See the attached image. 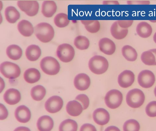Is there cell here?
<instances>
[{"instance_id": "obj_1", "label": "cell", "mask_w": 156, "mask_h": 131, "mask_svg": "<svg viewBox=\"0 0 156 131\" xmlns=\"http://www.w3.org/2000/svg\"><path fill=\"white\" fill-rule=\"evenodd\" d=\"M34 28L35 35L41 42L48 43L53 38L55 35L54 30L49 24L42 22L37 25Z\"/></svg>"}, {"instance_id": "obj_2", "label": "cell", "mask_w": 156, "mask_h": 131, "mask_svg": "<svg viewBox=\"0 0 156 131\" xmlns=\"http://www.w3.org/2000/svg\"><path fill=\"white\" fill-rule=\"evenodd\" d=\"M89 68L91 71L97 75L105 73L109 67L107 59L99 55H95L92 57L88 63Z\"/></svg>"}, {"instance_id": "obj_3", "label": "cell", "mask_w": 156, "mask_h": 131, "mask_svg": "<svg viewBox=\"0 0 156 131\" xmlns=\"http://www.w3.org/2000/svg\"><path fill=\"white\" fill-rule=\"evenodd\" d=\"M40 65L43 72L50 75L57 74L60 69V64L57 60L51 56L42 59L40 62Z\"/></svg>"}, {"instance_id": "obj_4", "label": "cell", "mask_w": 156, "mask_h": 131, "mask_svg": "<svg viewBox=\"0 0 156 131\" xmlns=\"http://www.w3.org/2000/svg\"><path fill=\"white\" fill-rule=\"evenodd\" d=\"M145 96L141 90L135 89L129 91L126 96V102L133 108H137L142 105L145 100Z\"/></svg>"}, {"instance_id": "obj_5", "label": "cell", "mask_w": 156, "mask_h": 131, "mask_svg": "<svg viewBox=\"0 0 156 131\" xmlns=\"http://www.w3.org/2000/svg\"><path fill=\"white\" fill-rule=\"evenodd\" d=\"M56 54L60 60L64 63L71 61L75 56V52L71 45L67 43L61 44L57 48Z\"/></svg>"}, {"instance_id": "obj_6", "label": "cell", "mask_w": 156, "mask_h": 131, "mask_svg": "<svg viewBox=\"0 0 156 131\" xmlns=\"http://www.w3.org/2000/svg\"><path fill=\"white\" fill-rule=\"evenodd\" d=\"M1 72L3 76L9 79H14L19 77L21 73L20 67L16 64L5 62L1 65Z\"/></svg>"}, {"instance_id": "obj_7", "label": "cell", "mask_w": 156, "mask_h": 131, "mask_svg": "<svg viewBox=\"0 0 156 131\" xmlns=\"http://www.w3.org/2000/svg\"><path fill=\"white\" fill-rule=\"evenodd\" d=\"M123 96L122 93L118 90L112 89L108 92L105 97L106 106L112 109L119 107L122 102Z\"/></svg>"}, {"instance_id": "obj_8", "label": "cell", "mask_w": 156, "mask_h": 131, "mask_svg": "<svg viewBox=\"0 0 156 131\" xmlns=\"http://www.w3.org/2000/svg\"><path fill=\"white\" fill-rule=\"evenodd\" d=\"M137 81L141 87L144 88H150L155 83V77L151 71L144 70L139 74Z\"/></svg>"}, {"instance_id": "obj_9", "label": "cell", "mask_w": 156, "mask_h": 131, "mask_svg": "<svg viewBox=\"0 0 156 131\" xmlns=\"http://www.w3.org/2000/svg\"><path fill=\"white\" fill-rule=\"evenodd\" d=\"M63 105L62 99L58 96H53L48 99L45 103V109L50 113H55L60 111Z\"/></svg>"}, {"instance_id": "obj_10", "label": "cell", "mask_w": 156, "mask_h": 131, "mask_svg": "<svg viewBox=\"0 0 156 131\" xmlns=\"http://www.w3.org/2000/svg\"><path fill=\"white\" fill-rule=\"evenodd\" d=\"M135 78V75L131 71L125 70L119 75L118 83L121 87L127 88L133 84Z\"/></svg>"}, {"instance_id": "obj_11", "label": "cell", "mask_w": 156, "mask_h": 131, "mask_svg": "<svg viewBox=\"0 0 156 131\" xmlns=\"http://www.w3.org/2000/svg\"><path fill=\"white\" fill-rule=\"evenodd\" d=\"M98 46L100 51L108 55L113 54L116 50L115 44L113 41L107 38H104L99 42Z\"/></svg>"}, {"instance_id": "obj_12", "label": "cell", "mask_w": 156, "mask_h": 131, "mask_svg": "<svg viewBox=\"0 0 156 131\" xmlns=\"http://www.w3.org/2000/svg\"><path fill=\"white\" fill-rule=\"evenodd\" d=\"M93 118L95 122L100 126L107 124L109 121L110 117L108 112L103 108L96 110L93 114Z\"/></svg>"}, {"instance_id": "obj_13", "label": "cell", "mask_w": 156, "mask_h": 131, "mask_svg": "<svg viewBox=\"0 0 156 131\" xmlns=\"http://www.w3.org/2000/svg\"><path fill=\"white\" fill-rule=\"evenodd\" d=\"M74 84L76 88L79 90H86L90 85V78L84 73L78 74L74 79Z\"/></svg>"}, {"instance_id": "obj_14", "label": "cell", "mask_w": 156, "mask_h": 131, "mask_svg": "<svg viewBox=\"0 0 156 131\" xmlns=\"http://www.w3.org/2000/svg\"><path fill=\"white\" fill-rule=\"evenodd\" d=\"M15 116L20 122L27 123L31 118V112L27 107L22 105L16 108L15 112Z\"/></svg>"}, {"instance_id": "obj_15", "label": "cell", "mask_w": 156, "mask_h": 131, "mask_svg": "<svg viewBox=\"0 0 156 131\" xmlns=\"http://www.w3.org/2000/svg\"><path fill=\"white\" fill-rule=\"evenodd\" d=\"M21 98L20 93L18 90L14 89L7 90L3 96V99L5 102L11 105L19 103Z\"/></svg>"}, {"instance_id": "obj_16", "label": "cell", "mask_w": 156, "mask_h": 131, "mask_svg": "<svg viewBox=\"0 0 156 131\" xmlns=\"http://www.w3.org/2000/svg\"><path fill=\"white\" fill-rule=\"evenodd\" d=\"M111 35L114 38L117 40L124 39L128 33V28L121 27L118 23L117 21L114 22L110 28Z\"/></svg>"}, {"instance_id": "obj_17", "label": "cell", "mask_w": 156, "mask_h": 131, "mask_svg": "<svg viewBox=\"0 0 156 131\" xmlns=\"http://www.w3.org/2000/svg\"><path fill=\"white\" fill-rule=\"evenodd\" d=\"M17 28L21 34L26 37L31 36L34 31V28L31 22L25 20H22L18 23Z\"/></svg>"}, {"instance_id": "obj_18", "label": "cell", "mask_w": 156, "mask_h": 131, "mask_svg": "<svg viewBox=\"0 0 156 131\" xmlns=\"http://www.w3.org/2000/svg\"><path fill=\"white\" fill-rule=\"evenodd\" d=\"M37 126L39 131H49L53 128L54 122L49 116L44 115L38 119Z\"/></svg>"}, {"instance_id": "obj_19", "label": "cell", "mask_w": 156, "mask_h": 131, "mask_svg": "<svg viewBox=\"0 0 156 131\" xmlns=\"http://www.w3.org/2000/svg\"><path fill=\"white\" fill-rule=\"evenodd\" d=\"M136 30L137 35L144 38H148L153 32L151 26L145 21L140 22L137 25Z\"/></svg>"}, {"instance_id": "obj_20", "label": "cell", "mask_w": 156, "mask_h": 131, "mask_svg": "<svg viewBox=\"0 0 156 131\" xmlns=\"http://www.w3.org/2000/svg\"><path fill=\"white\" fill-rule=\"evenodd\" d=\"M57 9V5L55 2L44 1L42 3L41 12L44 17L50 18L56 12Z\"/></svg>"}, {"instance_id": "obj_21", "label": "cell", "mask_w": 156, "mask_h": 131, "mask_svg": "<svg viewBox=\"0 0 156 131\" xmlns=\"http://www.w3.org/2000/svg\"><path fill=\"white\" fill-rule=\"evenodd\" d=\"M67 112L70 115L77 117L82 113L83 108L81 104L75 100L69 102L66 105Z\"/></svg>"}, {"instance_id": "obj_22", "label": "cell", "mask_w": 156, "mask_h": 131, "mask_svg": "<svg viewBox=\"0 0 156 131\" xmlns=\"http://www.w3.org/2000/svg\"><path fill=\"white\" fill-rule=\"evenodd\" d=\"M41 51L37 45H31L28 46L25 51L26 56L29 61H35L40 57Z\"/></svg>"}, {"instance_id": "obj_23", "label": "cell", "mask_w": 156, "mask_h": 131, "mask_svg": "<svg viewBox=\"0 0 156 131\" xmlns=\"http://www.w3.org/2000/svg\"><path fill=\"white\" fill-rule=\"evenodd\" d=\"M41 74L39 71L35 68H30L26 70L24 74L25 81L28 83L33 84L40 79Z\"/></svg>"}, {"instance_id": "obj_24", "label": "cell", "mask_w": 156, "mask_h": 131, "mask_svg": "<svg viewBox=\"0 0 156 131\" xmlns=\"http://www.w3.org/2000/svg\"><path fill=\"white\" fill-rule=\"evenodd\" d=\"M6 20L10 24H14L19 19L20 15L18 11L12 6L6 7L5 12Z\"/></svg>"}, {"instance_id": "obj_25", "label": "cell", "mask_w": 156, "mask_h": 131, "mask_svg": "<svg viewBox=\"0 0 156 131\" xmlns=\"http://www.w3.org/2000/svg\"><path fill=\"white\" fill-rule=\"evenodd\" d=\"M6 53L10 59L13 60H17L20 59L22 55L21 48L16 45H11L7 47Z\"/></svg>"}, {"instance_id": "obj_26", "label": "cell", "mask_w": 156, "mask_h": 131, "mask_svg": "<svg viewBox=\"0 0 156 131\" xmlns=\"http://www.w3.org/2000/svg\"><path fill=\"white\" fill-rule=\"evenodd\" d=\"M122 53L125 58L129 61H135L137 57V53L135 49L129 45L122 47Z\"/></svg>"}, {"instance_id": "obj_27", "label": "cell", "mask_w": 156, "mask_h": 131, "mask_svg": "<svg viewBox=\"0 0 156 131\" xmlns=\"http://www.w3.org/2000/svg\"><path fill=\"white\" fill-rule=\"evenodd\" d=\"M81 23L84 25L87 31L91 33L98 32L100 29V24L98 20H81Z\"/></svg>"}, {"instance_id": "obj_28", "label": "cell", "mask_w": 156, "mask_h": 131, "mask_svg": "<svg viewBox=\"0 0 156 131\" xmlns=\"http://www.w3.org/2000/svg\"><path fill=\"white\" fill-rule=\"evenodd\" d=\"M46 94V90L42 86L37 85L31 90V95L32 99L37 101L42 100Z\"/></svg>"}, {"instance_id": "obj_29", "label": "cell", "mask_w": 156, "mask_h": 131, "mask_svg": "<svg viewBox=\"0 0 156 131\" xmlns=\"http://www.w3.org/2000/svg\"><path fill=\"white\" fill-rule=\"evenodd\" d=\"M90 40L87 37L83 36H77L74 41V44L77 49L81 50H85L90 47Z\"/></svg>"}, {"instance_id": "obj_30", "label": "cell", "mask_w": 156, "mask_h": 131, "mask_svg": "<svg viewBox=\"0 0 156 131\" xmlns=\"http://www.w3.org/2000/svg\"><path fill=\"white\" fill-rule=\"evenodd\" d=\"M69 22L68 15L64 13H58L54 18L55 24L59 28H62L67 27Z\"/></svg>"}, {"instance_id": "obj_31", "label": "cell", "mask_w": 156, "mask_h": 131, "mask_svg": "<svg viewBox=\"0 0 156 131\" xmlns=\"http://www.w3.org/2000/svg\"><path fill=\"white\" fill-rule=\"evenodd\" d=\"M78 125L76 122L71 119L65 120L59 126V130L63 131H77Z\"/></svg>"}, {"instance_id": "obj_32", "label": "cell", "mask_w": 156, "mask_h": 131, "mask_svg": "<svg viewBox=\"0 0 156 131\" xmlns=\"http://www.w3.org/2000/svg\"><path fill=\"white\" fill-rule=\"evenodd\" d=\"M141 59L144 64L147 65L153 66L155 65V56L150 50L143 52L141 55Z\"/></svg>"}, {"instance_id": "obj_33", "label": "cell", "mask_w": 156, "mask_h": 131, "mask_svg": "<svg viewBox=\"0 0 156 131\" xmlns=\"http://www.w3.org/2000/svg\"><path fill=\"white\" fill-rule=\"evenodd\" d=\"M140 128V125L138 122L133 119L129 120L125 122L123 127V130L125 131H138Z\"/></svg>"}, {"instance_id": "obj_34", "label": "cell", "mask_w": 156, "mask_h": 131, "mask_svg": "<svg viewBox=\"0 0 156 131\" xmlns=\"http://www.w3.org/2000/svg\"><path fill=\"white\" fill-rule=\"evenodd\" d=\"M33 2L34 1H18L17 5L22 12L26 13L31 9Z\"/></svg>"}, {"instance_id": "obj_35", "label": "cell", "mask_w": 156, "mask_h": 131, "mask_svg": "<svg viewBox=\"0 0 156 131\" xmlns=\"http://www.w3.org/2000/svg\"><path fill=\"white\" fill-rule=\"evenodd\" d=\"M147 115L150 117H156V101H154L148 104L146 108Z\"/></svg>"}, {"instance_id": "obj_36", "label": "cell", "mask_w": 156, "mask_h": 131, "mask_svg": "<svg viewBox=\"0 0 156 131\" xmlns=\"http://www.w3.org/2000/svg\"><path fill=\"white\" fill-rule=\"evenodd\" d=\"M75 99L79 101L83 105V110H86L90 104V100L88 97L84 94H80L78 95Z\"/></svg>"}, {"instance_id": "obj_37", "label": "cell", "mask_w": 156, "mask_h": 131, "mask_svg": "<svg viewBox=\"0 0 156 131\" xmlns=\"http://www.w3.org/2000/svg\"><path fill=\"white\" fill-rule=\"evenodd\" d=\"M39 9V5L38 2L36 1H34L31 9L28 12L25 13L29 16H35L38 13Z\"/></svg>"}, {"instance_id": "obj_38", "label": "cell", "mask_w": 156, "mask_h": 131, "mask_svg": "<svg viewBox=\"0 0 156 131\" xmlns=\"http://www.w3.org/2000/svg\"><path fill=\"white\" fill-rule=\"evenodd\" d=\"M118 23L120 27L122 28H128L132 25L133 21V20H118Z\"/></svg>"}, {"instance_id": "obj_39", "label": "cell", "mask_w": 156, "mask_h": 131, "mask_svg": "<svg viewBox=\"0 0 156 131\" xmlns=\"http://www.w3.org/2000/svg\"><path fill=\"white\" fill-rule=\"evenodd\" d=\"M8 115V112L5 107L2 104H1V116L0 119L3 120L5 119Z\"/></svg>"}, {"instance_id": "obj_40", "label": "cell", "mask_w": 156, "mask_h": 131, "mask_svg": "<svg viewBox=\"0 0 156 131\" xmlns=\"http://www.w3.org/2000/svg\"><path fill=\"white\" fill-rule=\"evenodd\" d=\"M80 131H96L95 127L90 124H85L81 126Z\"/></svg>"}, {"instance_id": "obj_41", "label": "cell", "mask_w": 156, "mask_h": 131, "mask_svg": "<svg viewBox=\"0 0 156 131\" xmlns=\"http://www.w3.org/2000/svg\"><path fill=\"white\" fill-rule=\"evenodd\" d=\"M105 131H120L117 127L114 126H111L108 127Z\"/></svg>"}, {"instance_id": "obj_42", "label": "cell", "mask_w": 156, "mask_h": 131, "mask_svg": "<svg viewBox=\"0 0 156 131\" xmlns=\"http://www.w3.org/2000/svg\"><path fill=\"white\" fill-rule=\"evenodd\" d=\"M15 131H30V130L25 127H19L15 130Z\"/></svg>"}, {"instance_id": "obj_43", "label": "cell", "mask_w": 156, "mask_h": 131, "mask_svg": "<svg viewBox=\"0 0 156 131\" xmlns=\"http://www.w3.org/2000/svg\"><path fill=\"white\" fill-rule=\"evenodd\" d=\"M150 50L153 52L155 56V62L154 65H156V49H151Z\"/></svg>"}, {"instance_id": "obj_44", "label": "cell", "mask_w": 156, "mask_h": 131, "mask_svg": "<svg viewBox=\"0 0 156 131\" xmlns=\"http://www.w3.org/2000/svg\"><path fill=\"white\" fill-rule=\"evenodd\" d=\"M153 40L154 42L156 44V32L154 33V35Z\"/></svg>"}, {"instance_id": "obj_45", "label": "cell", "mask_w": 156, "mask_h": 131, "mask_svg": "<svg viewBox=\"0 0 156 131\" xmlns=\"http://www.w3.org/2000/svg\"><path fill=\"white\" fill-rule=\"evenodd\" d=\"M154 95H155V96L156 97V87H155V88L154 89Z\"/></svg>"}]
</instances>
